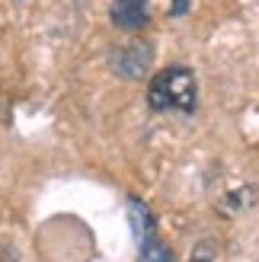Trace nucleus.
<instances>
[{
    "label": "nucleus",
    "mask_w": 259,
    "mask_h": 262,
    "mask_svg": "<svg viewBox=\"0 0 259 262\" xmlns=\"http://www.w3.org/2000/svg\"><path fill=\"white\" fill-rule=\"evenodd\" d=\"M147 106L154 112H196L199 106V83L189 68H166L147 86Z\"/></svg>",
    "instance_id": "1"
},
{
    "label": "nucleus",
    "mask_w": 259,
    "mask_h": 262,
    "mask_svg": "<svg viewBox=\"0 0 259 262\" xmlns=\"http://www.w3.org/2000/svg\"><path fill=\"white\" fill-rule=\"evenodd\" d=\"M109 64H112V71L119 74V77H125V80H141V77L147 74V68H150V45L147 42H141V38H135V42H125V45H119V48H112L109 51Z\"/></svg>",
    "instance_id": "2"
},
{
    "label": "nucleus",
    "mask_w": 259,
    "mask_h": 262,
    "mask_svg": "<svg viewBox=\"0 0 259 262\" xmlns=\"http://www.w3.org/2000/svg\"><path fill=\"white\" fill-rule=\"evenodd\" d=\"M112 23L122 32H138L147 26V0H112Z\"/></svg>",
    "instance_id": "3"
},
{
    "label": "nucleus",
    "mask_w": 259,
    "mask_h": 262,
    "mask_svg": "<svg viewBox=\"0 0 259 262\" xmlns=\"http://www.w3.org/2000/svg\"><path fill=\"white\" fill-rule=\"evenodd\" d=\"M128 217H132V227H135V237L138 240H144V237H154V217L147 211V205L141 202V199H132L128 202Z\"/></svg>",
    "instance_id": "4"
},
{
    "label": "nucleus",
    "mask_w": 259,
    "mask_h": 262,
    "mask_svg": "<svg viewBox=\"0 0 259 262\" xmlns=\"http://www.w3.org/2000/svg\"><path fill=\"white\" fill-rule=\"evenodd\" d=\"M141 262H173V253L157 233L141 240Z\"/></svg>",
    "instance_id": "5"
},
{
    "label": "nucleus",
    "mask_w": 259,
    "mask_h": 262,
    "mask_svg": "<svg viewBox=\"0 0 259 262\" xmlns=\"http://www.w3.org/2000/svg\"><path fill=\"white\" fill-rule=\"evenodd\" d=\"M186 4H189V0H176V4H173V16H183V13H186Z\"/></svg>",
    "instance_id": "6"
},
{
    "label": "nucleus",
    "mask_w": 259,
    "mask_h": 262,
    "mask_svg": "<svg viewBox=\"0 0 259 262\" xmlns=\"http://www.w3.org/2000/svg\"><path fill=\"white\" fill-rule=\"evenodd\" d=\"M192 262H211L208 256H192Z\"/></svg>",
    "instance_id": "7"
}]
</instances>
